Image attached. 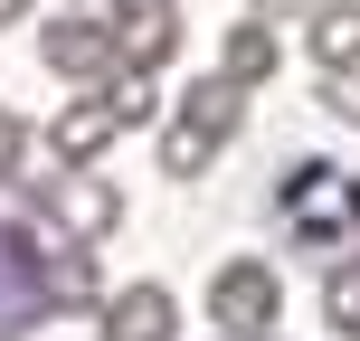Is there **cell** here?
<instances>
[{
    "mask_svg": "<svg viewBox=\"0 0 360 341\" xmlns=\"http://www.w3.org/2000/svg\"><path fill=\"white\" fill-rule=\"evenodd\" d=\"M275 228L294 237L304 256H351L360 247V171L332 162V152H294L275 171Z\"/></svg>",
    "mask_w": 360,
    "mask_h": 341,
    "instance_id": "cell-1",
    "label": "cell"
},
{
    "mask_svg": "<svg viewBox=\"0 0 360 341\" xmlns=\"http://www.w3.org/2000/svg\"><path fill=\"white\" fill-rule=\"evenodd\" d=\"M38 57H48V76H67V86H105L124 57H114V10H86V0H67V10L38 19Z\"/></svg>",
    "mask_w": 360,
    "mask_h": 341,
    "instance_id": "cell-2",
    "label": "cell"
},
{
    "mask_svg": "<svg viewBox=\"0 0 360 341\" xmlns=\"http://www.w3.org/2000/svg\"><path fill=\"white\" fill-rule=\"evenodd\" d=\"M275 313H285V275H275L266 256H218V266H209V323L228 341L275 332Z\"/></svg>",
    "mask_w": 360,
    "mask_h": 341,
    "instance_id": "cell-3",
    "label": "cell"
},
{
    "mask_svg": "<svg viewBox=\"0 0 360 341\" xmlns=\"http://www.w3.org/2000/svg\"><path fill=\"white\" fill-rule=\"evenodd\" d=\"M38 218H48L57 237H86V247H105L114 228H124V190H114L95 162H67L48 180V199H38Z\"/></svg>",
    "mask_w": 360,
    "mask_h": 341,
    "instance_id": "cell-4",
    "label": "cell"
},
{
    "mask_svg": "<svg viewBox=\"0 0 360 341\" xmlns=\"http://www.w3.org/2000/svg\"><path fill=\"white\" fill-rule=\"evenodd\" d=\"M38 237H48V228H29V218H0V341H38V323H48Z\"/></svg>",
    "mask_w": 360,
    "mask_h": 341,
    "instance_id": "cell-5",
    "label": "cell"
},
{
    "mask_svg": "<svg viewBox=\"0 0 360 341\" xmlns=\"http://www.w3.org/2000/svg\"><path fill=\"white\" fill-rule=\"evenodd\" d=\"M95 341H180V294L171 285H114L95 304Z\"/></svg>",
    "mask_w": 360,
    "mask_h": 341,
    "instance_id": "cell-6",
    "label": "cell"
},
{
    "mask_svg": "<svg viewBox=\"0 0 360 341\" xmlns=\"http://www.w3.org/2000/svg\"><path fill=\"white\" fill-rule=\"evenodd\" d=\"M38 285H48V313H95L105 304V266H95L86 237H38Z\"/></svg>",
    "mask_w": 360,
    "mask_h": 341,
    "instance_id": "cell-7",
    "label": "cell"
},
{
    "mask_svg": "<svg viewBox=\"0 0 360 341\" xmlns=\"http://www.w3.org/2000/svg\"><path fill=\"white\" fill-rule=\"evenodd\" d=\"M180 10L171 0H114V57H124V67H162L171 76V57H180Z\"/></svg>",
    "mask_w": 360,
    "mask_h": 341,
    "instance_id": "cell-8",
    "label": "cell"
},
{
    "mask_svg": "<svg viewBox=\"0 0 360 341\" xmlns=\"http://www.w3.org/2000/svg\"><path fill=\"white\" fill-rule=\"evenodd\" d=\"M114 133H124V124H114V105H105L95 86H76L67 105L48 114V133H38V143H48L57 162H105V143H114Z\"/></svg>",
    "mask_w": 360,
    "mask_h": 341,
    "instance_id": "cell-9",
    "label": "cell"
},
{
    "mask_svg": "<svg viewBox=\"0 0 360 341\" xmlns=\"http://www.w3.org/2000/svg\"><path fill=\"white\" fill-rule=\"evenodd\" d=\"M180 124H199L209 143H237V133H247V86H237L228 67L190 76V86H180Z\"/></svg>",
    "mask_w": 360,
    "mask_h": 341,
    "instance_id": "cell-10",
    "label": "cell"
},
{
    "mask_svg": "<svg viewBox=\"0 0 360 341\" xmlns=\"http://www.w3.org/2000/svg\"><path fill=\"white\" fill-rule=\"evenodd\" d=\"M218 67H228L237 86H266V76L285 67V29H275V19H256V10H237L228 38H218Z\"/></svg>",
    "mask_w": 360,
    "mask_h": 341,
    "instance_id": "cell-11",
    "label": "cell"
},
{
    "mask_svg": "<svg viewBox=\"0 0 360 341\" xmlns=\"http://www.w3.org/2000/svg\"><path fill=\"white\" fill-rule=\"evenodd\" d=\"M304 57L313 67H360V0H313L304 10Z\"/></svg>",
    "mask_w": 360,
    "mask_h": 341,
    "instance_id": "cell-12",
    "label": "cell"
},
{
    "mask_svg": "<svg viewBox=\"0 0 360 341\" xmlns=\"http://www.w3.org/2000/svg\"><path fill=\"white\" fill-rule=\"evenodd\" d=\"M95 95H105V105H114V124H124V133L162 124V67H114V76H105V86H95Z\"/></svg>",
    "mask_w": 360,
    "mask_h": 341,
    "instance_id": "cell-13",
    "label": "cell"
},
{
    "mask_svg": "<svg viewBox=\"0 0 360 341\" xmlns=\"http://www.w3.org/2000/svg\"><path fill=\"white\" fill-rule=\"evenodd\" d=\"M323 323L342 332V341H360V247L323 266Z\"/></svg>",
    "mask_w": 360,
    "mask_h": 341,
    "instance_id": "cell-14",
    "label": "cell"
},
{
    "mask_svg": "<svg viewBox=\"0 0 360 341\" xmlns=\"http://www.w3.org/2000/svg\"><path fill=\"white\" fill-rule=\"evenodd\" d=\"M218 152H228V143H209V133H199V124H180V114L162 124V171H171V180H199Z\"/></svg>",
    "mask_w": 360,
    "mask_h": 341,
    "instance_id": "cell-15",
    "label": "cell"
},
{
    "mask_svg": "<svg viewBox=\"0 0 360 341\" xmlns=\"http://www.w3.org/2000/svg\"><path fill=\"white\" fill-rule=\"evenodd\" d=\"M313 95H323V114H332L342 133H360V67H323V86H313Z\"/></svg>",
    "mask_w": 360,
    "mask_h": 341,
    "instance_id": "cell-16",
    "label": "cell"
},
{
    "mask_svg": "<svg viewBox=\"0 0 360 341\" xmlns=\"http://www.w3.org/2000/svg\"><path fill=\"white\" fill-rule=\"evenodd\" d=\"M29 143H38V124H29V114H10V105H0V180L19 171V152H29Z\"/></svg>",
    "mask_w": 360,
    "mask_h": 341,
    "instance_id": "cell-17",
    "label": "cell"
},
{
    "mask_svg": "<svg viewBox=\"0 0 360 341\" xmlns=\"http://www.w3.org/2000/svg\"><path fill=\"white\" fill-rule=\"evenodd\" d=\"M247 10H256V19H275V29H304L313 0H247Z\"/></svg>",
    "mask_w": 360,
    "mask_h": 341,
    "instance_id": "cell-18",
    "label": "cell"
},
{
    "mask_svg": "<svg viewBox=\"0 0 360 341\" xmlns=\"http://www.w3.org/2000/svg\"><path fill=\"white\" fill-rule=\"evenodd\" d=\"M256 341H285V332H256Z\"/></svg>",
    "mask_w": 360,
    "mask_h": 341,
    "instance_id": "cell-19",
    "label": "cell"
},
{
    "mask_svg": "<svg viewBox=\"0 0 360 341\" xmlns=\"http://www.w3.org/2000/svg\"><path fill=\"white\" fill-rule=\"evenodd\" d=\"M218 341H228V332H218Z\"/></svg>",
    "mask_w": 360,
    "mask_h": 341,
    "instance_id": "cell-20",
    "label": "cell"
}]
</instances>
